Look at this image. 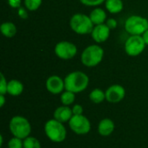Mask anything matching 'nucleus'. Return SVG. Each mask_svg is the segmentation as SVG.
Segmentation results:
<instances>
[{
	"label": "nucleus",
	"mask_w": 148,
	"mask_h": 148,
	"mask_svg": "<svg viewBox=\"0 0 148 148\" xmlns=\"http://www.w3.org/2000/svg\"><path fill=\"white\" fill-rule=\"evenodd\" d=\"M65 90L73 92L75 94L84 91L89 83L88 76L82 71H74L67 75L64 78Z\"/></svg>",
	"instance_id": "f257e3e1"
},
{
	"label": "nucleus",
	"mask_w": 148,
	"mask_h": 148,
	"mask_svg": "<svg viewBox=\"0 0 148 148\" xmlns=\"http://www.w3.org/2000/svg\"><path fill=\"white\" fill-rule=\"evenodd\" d=\"M104 56L103 49L98 44H92L84 49L81 56L82 63L88 68L99 65Z\"/></svg>",
	"instance_id": "f03ea898"
},
{
	"label": "nucleus",
	"mask_w": 148,
	"mask_h": 148,
	"mask_svg": "<svg viewBox=\"0 0 148 148\" xmlns=\"http://www.w3.org/2000/svg\"><path fill=\"white\" fill-rule=\"evenodd\" d=\"M9 127L13 137L22 140L29 137L31 133V125L29 121L25 117L21 115L12 117L10 121Z\"/></svg>",
	"instance_id": "7ed1b4c3"
},
{
	"label": "nucleus",
	"mask_w": 148,
	"mask_h": 148,
	"mask_svg": "<svg viewBox=\"0 0 148 148\" xmlns=\"http://www.w3.org/2000/svg\"><path fill=\"white\" fill-rule=\"evenodd\" d=\"M69 25L71 29L79 35L91 34L95 27V24L89 16L82 13H76L73 15L69 21Z\"/></svg>",
	"instance_id": "20e7f679"
},
{
	"label": "nucleus",
	"mask_w": 148,
	"mask_h": 148,
	"mask_svg": "<svg viewBox=\"0 0 148 148\" xmlns=\"http://www.w3.org/2000/svg\"><path fill=\"white\" fill-rule=\"evenodd\" d=\"M44 132L49 140L56 143H61L64 141L67 137V130L63 123L56 121L54 118L47 121L44 125Z\"/></svg>",
	"instance_id": "39448f33"
},
{
	"label": "nucleus",
	"mask_w": 148,
	"mask_h": 148,
	"mask_svg": "<svg viewBox=\"0 0 148 148\" xmlns=\"http://www.w3.org/2000/svg\"><path fill=\"white\" fill-rule=\"evenodd\" d=\"M125 29L131 36H141L148 29V20L141 16L133 15L126 20Z\"/></svg>",
	"instance_id": "423d86ee"
},
{
	"label": "nucleus",
	"mask_w": 148,
	"mask_h": 148,
	"mask_svg": "<svg viewBox=\"0 0 148 148\" xmlns=\"http://www.w3.org/2000/svg\"><path fill=\"white\" fill-rule=\"evenodd\" d=\"M146 48V43L142 36L132 35L125 42V51L129 56H137L140 55Z\"/></svg>",
	"instance_id": "0eeeda50"
},
{
	"label": "nucleus",
	"mask_w": 148,
	"mask_h": 148,
	"mask_svg": "<svg viewBox=\"0 0 148 148\" xmlns=\"http://www.w3.org/2000/svg\"><path fill=\"white\" fill-rule=\"evenodd\" d=\"M70 129L78 135H85L91 130L90 121L83 114L73 115L69 121Z\"/></svg>",
	"instance_id": "6e6552de"
},
{
	"label": "nucleus",
	"mask_w": 148,
	"mask_h": 148,
	"mask_svg": "<svg viewBox=\"0 0 148 148\" xmlns=\"http://www.w3.org/2000/svg\"><path fill=\"white\" fill-rule=\"evenodd\" d=\"M55 53L60 59L69 60L76 56L77 47L73 42L68 41H62L56 45Z\"/></svg>",
	"instance_id": "1a4fd4ad"
},
{
	"label": "nucleus",
	"mask_w": 148,
	"mask_h": 148,
	"mask_svg": "<svg viewBox=\"0 0 148 148\" xmlns=\"http://www.w3.org/2000/svg\"><path fill=\"white\" fill-rule=\"evenodd\" d=\"M106 100L110 103L121 102L126 95L125 88L119 84H114L106 90Z\"/></svg>",
	"instance_id": "9d476101"
},
{
	"label": "nucleus",
	"mask_w": 148,
	"mask_h": 148,
	"mask_svg": "<svg viewBox=\"0 0 148 148\" xmlns=\"http://www.w3.org/2000/svg\"><path fill=\"white\" fill-rule=\"evenodd\" d=\"M46 89L52 95H59L65 89V82L62 78L58 75L49 76L45 83Z\"/></svg>",
	"instance_id": "9b49d317"
},
{
	"label": "nucleus",
	"mask_w": 148,
	"mask_h": 148,
	"mask_svg": "<svg viewBox=\"0 0 148 148\" xmlns=\"http://www.w3.org/2000/svg\"><path fill=\"white\" fill-rule=\"evenodd\" d=\"M110 30L111 29L107 26L106 23L95 25L91 33L92 38L97 43H102L108 39L110 36Z\"/></svg>",
	"instance_id": "f8f14e48"
},
{
	"label": "nucleus",
	"mask_w": 148,
	"mask_h": 148,
	"mask_svg": "<svg viewBox=\"0 0 148 148\" xmlns=\"http://www.w3.org/2000/svg\"><path fill=\"white\" fill-rule=\"evenodd\" d=\"M53 117L54 119H56V121L62 123L69 122L70 119L73 117L72 108H70L69 106H64V105L60 106L54 111Z\"/></svg>",
	"instance_id": "ddd939ff"
},
{
	"label": "nucleus",
	"mask_w": 148,
	"mask_h": 148,
	"mask_svg": "<svg viewBox=\"0 0 148 148\" xmlns=\"http://www.w3.org/2000/svg\"><path fill=\"white\" fill-rule=\"evenodd\" d=\"M114 128H115L114 122L109 118H105L99 122L98 133L100 134V135L103 137H108L113 134Z\"/></svg>",
	"instance_id": "4468645a"
},
{
	"label": "nucleus",
	"mask_w": 148,
	"mask_h": 148,
	"mask_svg": "<svg viewBox=\"0 0 148 148\" xmlns=\"http://www.w3.org/2000/svg\"><path fill=\"white\" fill-rule=\"evenodd\" d=\"M90 19L92 20L93 23L95 25H99V24H102L105 23L107 21V14L106 11L102 9V8H99L96 7L95 8L90 15H89Z\"/></svg>",
	"instance_id": "2eb2a0df"
},
{
	"label": "nucleus",
	"mask_w": 148,
	"mask_h": 148,
	"mask_svg": "<svg viewBox=\"0 0 148 148\" xmlns=\"http://www.w3.org/2000/svg\"><path fill=\"white\" fill-rule=\"evenodd\" d=\"M23 92V84L18 80H10L8 82L7 94L11 96H18Z\"/></svg>",
	"instance_id": "dca6fc26"
},
{
	"label": "nucleus",
	"mask_w": 148,
	"mask_h": 148,
	"mask_svg": "<svg viewBox=\"0 0 148 148\" xmlns=\"http://www.w3.org/2000/svg\"><path fill=\"white\" fill-rule=\"evenodd\" d=\"M105 7L109 13L117 14L123 10L124 4L122 0H106Z\"/></svg>",
	"instance_id": "f3484780"
},
{
	"label": "nucleus",
	"mask_w": 148,
	"mask_h": 148,
	"mask_svg": "<svg viewBox=\"0 0 148 148\" xmlns=\"http://www.w3.org/2000/svg\"><path fill=\"white\" fill-rule=\"evenodd\" d=\"M1 32L3 36L10 38L16 36V26L11 22H4L1 24L0 27Z\"/></svg>",
	"instance_id": "a211bd4d"
},
{
	"label": "nucleus",
	"mask_w": 148,
	"mask_h": 148,
	"mask_svg": "<svg viewBox=\"0 0 148 148\" xmlns=\"http://www.w3.org/2000/svg\"><path fill=\"white\" fill-rule=\"evenodd\" d=\"M89 99L93 103L100 104L106 100V93L101 88H95L89 94Z\"/></svg>",
	"instance_id": "6ab92c4d"
},
{
	"label": "nucleus",
	"mask_w": 148,
	"mask_h": 148,
	"mask_svg": "<svg viewBox=\"0 0 148 148\" xmlns=\"http://www.w3.org/2000/svg\"><path fill=\"white\" fill-rule=\"evenodd\" d=\"M61 102L62 105L64 106H70L71 104H73L75 102V94L68 90L63 91L61 94Z\"/></svg>",
	"instance_id": "aec40b11"
},
{
	"label": "nucleus",
	"mask_w": 148,
	"mask_h": 148,
	"mask_svg": "<svg viewBox=\"0 0 148 148\" xmlns=\"http://www.w3.org/2000/svg\"><path fill=\"white\" fill-rule=\"evenodd\" d=\"M23 148H42V146L36 138L29 136L23 140Z\"/></svg>",
	"instance_id": "412c9836"
},
{
	"label": "nucleus",
	"mask_w": 148,
	"mask_h": 148,
	"mask_svg": "<svg viewBox=\"0 0 148 148\" xmlns=\"http://www.w3.org/2000/svg\"><path fill=\"white\" fill-rule=\"evenodd\" d=\"M42 3V0H24L25 8L30 11H34L39 9Z\"/></svg>",
	"instance_id": "4be33fe9"
},
{
	"label": "nucleus",
	"mask_w": 148,
	"mask_h": 148,
	"mask_svg": "<svg viewBox=\"0 0 148 148\" xmlns=\"http://www.w3.org/2000/svg\"><path fill=\"white\" fill-rule=\"evenodd\" d=\"M8 148H23V140L13 137L8 142Z\"/></svg>",
	"instance_id": "5701e85b"
},
{
	"label": "nucleus",
	"mask_w": 148,
	"mask_h": 148,
	"mask_svg": "<svg viewBox=\"0 0 148 148\" xmlns=\"http://www.w3.org/2000/svg\"><path fill=\"white\" fill-rule=\"evenodd\" d=\"M1 82H0V95H6L7 94V88H8V82L5 79L4 75L1 73Z\"/></svg>",
	"instance_id": "b1692460"
},
{
	"label": "nucleus",
	"mask_w": 148,
	"mask_h": 148,
	"mask_svg": "<svg viewBox=\"0 0 148 148\" xmlns=\"http://www.w3.org/2000/svg\"><path fill=\"white\" fill-rule=\"evenodd\" d=\"M105 1L106 0H80V2L86 6H98Z\"/></svg>",
	"instance_id": "393cba45"
},
{
	"label": "nucleus",
	"mask_w": 148,
	"mask_h": 148,
	"mask_svg": "<svg viewBox=\"0 0 148 148\" xmlns=\"http://www.w3.org/2000/svg\"><path fill=\"white\" fill-rule=\"evenodd\" d=\"M73 115H81L83 114V108L80 104H75L72 108Z\"/></svg>",
	"instance_id": "a878e982"
},
{
	"label": "nucleus",
	"mask_w": 148,
	"mask_h": 148,
	"mask_svg": "<svg viewBox=\"0 0 148 148\" xmlns=\"http://www.w3.org/2000/svg\"><path fill=\"white\" fill-rule=\"evenodd\" d=\"M105 23L107 24V26H108L110 29H114L117 27V25H118V23H117L116 19H114V18H108V19L106 21Z\"/></svg>",
	"instance_id": "bb28decb"
},
{
	"label": "nucleus",
	"mask_w": 148,
	"mask_h": 148,
	"mask_svg": "<svg viewBox=\"0 0 148 148\" xmlns=\"http://www.w3.org/2000/svg\"><path fill=\"white\" fill-rule=\"evenodd\" d=\"M10 7L15 9H19L21 7V0H8Z\"/></svg>",
	"instance_id": "cd10ccee"
},
{
	"label": "nucleus",
	"mask_w": 148,
	"mask_h": 148,
	"mask_svg": "<svg viewBox=\"0 0 148 148\" xmlns=\"http://www.w3.org/2000/svg\"><path fill=\"white\" fill-rule=\"evenodd\" d=\"M18 15H19V16H20L21 18H23V19H26V18L28 17V13H27V11H26V9H23V8H22V7H20V8L18 9Z\"/></svg>",
	"instance_id": "c85d7f7f"
},
{
	"label": "nucleus",
	"mask_w": 148,
	"mask_h": 148,
	"mask_svg": "<svg viewBox=\"0 0 148 148\" xmlns=\"http://www.w3.org/2000/svg\"><path fill=\"white\" fill-rule=\"evenodd\" d=\"M5 104V96L4 95H0V107L3 108Z\"/></svg>",
	"instance_id": "c756f323"
},
{
	"label": "nucleus",
	"mask_w": 148,
	"mask_h": 148,
	"mask_svg": "<svg viewBox=\"0 0 148 148\" xmlns=\"http://www.w3.org/2000/svg\"><path fill=\"white\" fill-rule=\"evenodd\" d=\"M141 36H142V38H143V40H144L146 45H148V29L143 34V35H141Z\"/></svg>",
	"instance_id": "7c9ffc66"
}]
</instances>
